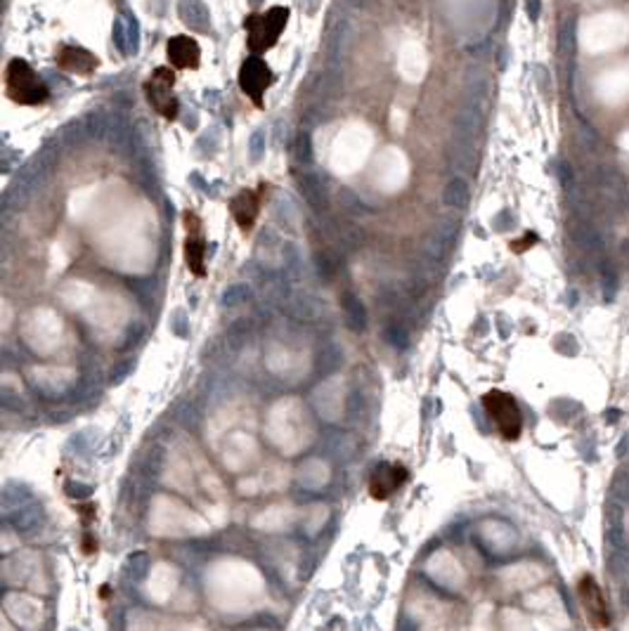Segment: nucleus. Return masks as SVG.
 <instances>
[{"label":"nucleus","instance_id":"a211bd4d","mask_svg":"<svg viewBox=\"0 0 629 631\" xmlns=\"http://www.w3.org/2000/svg\"><path fill=\"white\" fill-rule=\"evenodd\" d=\"M558 178H561V185H563L565 189L573 187V168L565 164V161H561L558 164Z\"/></svg>","mask_w":629,"mask_h":631},{"label":"nucleus","instance_id":"4468645a","mask_svg":"<svg viewBox=\"0 0 629 631\" xmlns=\"http://www.w3.org/2000/svg\"><path fill=\"white\" fill-rule=\"evenodd\" d=\"M575 140H577V147L582 149L585 154H599L601 152V135L597 133V128H594L589 121H585L582 116H577Z\"/></svg>","mask_w":629,"mask_h":631},{"label":"nucleus","instance_id":"9d476101","mask_svg":"<svg viewBox=\"0 0 629 631\" xmlns=\"http://www.w3.org/2000/svg\"><path fill=\"white\" fill-rule=\"evenodd\" d=\"M407 480V471L397 464H383L378 466L369 478V494L376 501H385L393 492H397L402 487V483Z\"/></svg>","mask_w":629,"mask_h":631},{"label":"nucleus","instance_id":"6e6552de","mask_svg":"<svg viewBox=\"0 0 629 631\" xmlns=\"http://www.w3.org/2000/svg\"><path fill=\"white\" fill-rule=\"evenodd\" d=\"M263 194H265V185H260L258 189H241L239 194L229 201V213L236 220L241 232H251V227L256 225L260 215L263 206Z\"/></svg>","mask_w":629,"mask_h":631},{"label":"nucleus","instance_id":"2eb2a0df","mask_svg":"<svg viewBox=\"0 0 629 631\" xmlns=\"http://www.w3.org/2000/svg\"><path fill=\"white\" fill-rule=\"evenodd\" d=\"M575 43H577V19L568 17L563 24H561L558 31V52L561 57H573Z\"/></svg>","mask_w":629,"mask_h":631},{"label":"nucleus","instance_id":"6ab92c4d","mask_svg":"<svg viewBox=\"0 0 629 631\" xmlns=\"http://www.w3.org/2000/svg\"><path fill=\"white\" fill-rule=\"evenodd\" d=\"M539 10H542V3H539V0H527V15H530L532 22L539 17Z\"/></svg>","mask_w":629,"mask_h":631},{"label":"nucleus","instance_id":"20e7f679","mask_svg":"<svg viewBox=\"0 0 629 631\" xmlns=\"http://www.w3.org/2000/svg\"><path fill=\"white\" fill-rule=\"evenodd\" d=\"M175 85V71L168 69V66H159L157 71L152 73V78L145 83L147 102L152 104V109L161 114L166 121H173L178 116V100L173 95Z\"/></svg>","mask_w":629,"mask_h":631},{"label":"nucleus","instance_id":"f8f14e48","mask_svg":"<svg viewBox=\"0 0 629 631\" xmlns=\"http://www.w3.org/2000/svg\"><path fill=\"white\" fill-rule=\"evenodd\" d=\"M57 66L69 73H76V76H90V73L97 69V57L92 55V52L83 50V47H76V45H64L59 47L57 52Z\"/></svg>","mask_w":629,"mask_h":631},{"label":"nucleus","instance_id":"423d86ee","mask_svg":"<svg viewBox=\"0 0 629 631\" xmlns=\"http://www.w3.org/2000/svg\"><path fill=\"white\" fill-rule=\"evenodd\" d=\"M187 229V239H185V263L189 268V272L194 277H204L206 275V239H204V222L194 210H187L182 215Z\"/></svg>","mask_w":629,"mask_h":631},{"label":"nucleus","instance_id":"9b49d317","mask_svg":"<svg viewBox=\"0 0 629 631\" xmlns=\"http://www.w3.org/2000/svg\"><path fill=\"white\" fill-rule=\"evenodd\" d=\"M166 55L175 69H197L201 62V47L189 36H173L166 45Z\"/></svg>","mask_w":629,"mask_h":631},{"label":"nucleus","instance_id":"f257e3e1","mask_svg":"<svg viewBox=\"0 0 629 631\" xmlns=\"http://www.w3.org/2000/svg\"><path fill=\"white\" fill-rule=\"evenodd\" d=\"M5 95L19 107H38L50 97L47 85L24 59H10L5 66Z\"/></svg>","mask_w":629,"mask_h":631},{"label":"nucleus","instance_id":"ddd939ff","mask_svg":"<svg viewBox=\"0 0 629 631\" xmlns=\"http://www.w3.org/2000/svg\"><path fill=\"white\" fill-rule=\"evenodd\" d=\"M568 234H570V239L577 244L580 248L594 251V253L604 251V236H601L599 227L594 225L592 220H585V218H577V215H575L570 220V225H568Z\"/></svg>","mask_w":629,"mask_h":631},{"label":"nucleus","instance_id":"aec40b11","mask_svg":"<svg viewBox=\"0 0 629 631\" xmlns=\"http://www.w3.org/2000/svg\"><path fill=\"white\" fill-rule=\"evenodd\" d=\"M622 251H625V256H629V239L625 241V246H622Z\"/></svg>","mask_w":629,"mask_h":631},{"label":"nucleus","instance_id":"39448f33","mask_svg":"<svg viewBox=\"0 0 629 631\" xmlns=\"http://www.w3.org/2000/svg\"><path fill=\"white\" fill-rule=\"evenodd\" d=\"M275 83V73L265 64V59L253 55L239 69V88L256 107H263V95Z\"/></svg>","mask_w":629,"mask_h":631},{"label":"nucleus","instance_id":"7ed1b4c3","mask_svg":"<svg viewBox=\"0 0 629 631\" xmlns=\"http://www.w3.org/2000/svg\"><path fill=\"white\" fill-rule=\"evenodd\" d=\"M483 407L488 411V416L492 419L495 428L499 431V435L504 440H513L520 438V431H523V414H520L516 399H513L509 392L504 390H490L485 392L483 397Z\"/></svg>","mask_w":629,"mask_h":631},{"label":"nucleus","instance_id":"dca6fc26","mask_svg":"<svg viewBox=\"0 0 629 631\" xmlns=\"http://www.w3.org/2000/svg\"><path fill=\"white\" fill-rule=\"evenodd\" d=\"M568 194H570V203L575 208V215H577V218H585V220H592V215H594L592 194L582 192V189H577V187H570L568 189Z\"/></svg>","mask_w":629,"mask_h":631},{"label":"nucleus","instance_id":"0eeeda50","mask_svg":"<svg viewBox=\"0 0 629 631\" xmlns=\"http://www.w3.org/2000/svg\"><path fill=\"white\" fill-rule=\"evenodd\" d=\"M592 185L597 187V194L608 203V206H620V203H625V199L629 196L625 175L611 164H599L594 168Z\"/></svg>","mask_w":629,"mask_h":631},{"label":"nucleus","instance_id":"f3484780","mask_svg":"<svg viewBox=\"0 0 629 631\" xmlns=\"http://www.w3.org/2000/svg\"><path fill=\"white\" fill-rule=\"evenodd\" d=\"M466 201H469V189H466L462 180H455L448 189V203L462 208V206H466Z\"/></svg>","mask_w":629,"mask_h":631},{"label":"nucleus","instance_id":"412c9836","mask_svg":"<svg viewBox=\"0 0 629 631\" xmlns=\"http://www.w3.org/2000/svg\"><path fill=\"white\" fill-rule=\"evenodd\" d=\"M627 199H629V196H627Z\"/></svg>","mask_w":629,"mask_h":631},{"label":"nucleus","instance_id":"f03ea898","mask_svg":"<svg viewBox=\"0 0 629 631\" xmlns=\"http://www.w3.org/2000/svg\"><path fill=\"white\" fill-rule=\"evenodd\" d=\"M289 8H270L263 15H248L244 19V29H246V45L253 55H263L270 47L277 45L284 26L289 22Z\"/></svg>","mask_w":629,"mask_h":631},{"label":"nucleus","instance_id":"1a4fd4ad","mask_svg":"<svg viewBox=\"0 0 629 631\" xmlns=\"http://www.w3.org/2000/svg\"><path fill=\"white\" fill-rule=\"evenodd\" d=\"M577 594H580V601H582V608L587 613V620L599 629L608 627V606H606L604 594H601V589L597 584V579H592L589 575L582 577L577 584Z\"/></svg>","mask_w":629,"mask_h":631}]
</instances>
